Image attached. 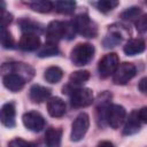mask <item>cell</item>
Returning a JSON list of instances; mask_svg holds the SVG:
<instances>
[{
    "label": "cell",
    "instance_id": "obj_1",
    "mask_svg": "<svg viewBox=\"0 0 147 147\" xmlns=\"http://www.w3.org/2000/svg\"><path fill=\"white\" fill-rule=\"evenodd\" d=\"M93 55H94V46L88 42H83L76 45L72 48L70 57L75 65L82 67L87 64L93 59Z\"/></svg>",
    "mask_w": 147,
    "mask_h": 147
},
{
    "label": "cell",
    "instance_id": "obj_2",
    "mask_svg": "<svg viewBox=\"0 0 147 147\" xmlns=\"http://www.w3.org/2000/svg\"><path fill=\"white\" fill-rule=\"evenodd\" d=\"M74 25L76 28V31L85 38H94L98 33L96 24L91 21V18L86 14L78 15L74 21Z\"/></svg>",
    "mask_w": 147,
    "mask_h": 147
},
{
    "label": "cell",
    "instance_id": "obj_3",
    "mask_svg": "<svg viewBox=\"0 0 147 147\" xmlns=\"http://www.w3.org/2000/svg\"><path fill=\"white\" fill-rule=\"evenodd\" d=\"M119 65V59L116 53L106 54L98 64V71L101 78H107L110 75H114L116 69Z\"/></svg>",
    "mask_w": 147,
    "mask_h": 147
},
{
    "label": "cell",
    "instance_id": "obj_4",
    "mask_svg": "<svg viewBox=\"0 0 147 147\" xmlns=\"http://www.w3.org/2000/svg\"><path fill=\"white\" fill-rule=\"evenodd\" d=\"M90 126V117L87 114L82 113L79 114L75 121L72 122L71 125V134H70V139L71 141H79L84 138V136L86 134L87 130Z\"/></svg>",
    "mask_w": 147,
    "mask_h": 147
},
{
    "label": "cell",
    "instance_id": "obj_5",
    "mask_svg": "<svg viewBox=\"0 0 147 147\" xmlns=\"http://www.w3.org/2000/svg\"><path fill=\"white\" fill-rule=\"evenodd\" d=\"M70 102H71V106L75 108H84L92 105L93 102L92 90L86 87L72 90L70 94Z\"/></svg>",
    "mask_w": 147,
    "mask_h": 147
},
{
    "label": "cell",
    "instance_id": "obj_6",
    "mask_svg": "<svg viewBox=\"0 0 147 147\" xmlns=\"http://www.w3.org/2000/svg\"><path fill=\"white\" fill-rule=\"evenodd\" d=\"M137 74V69L132 63L124 62L118 65L115 74L113 75V80L117 85H125L127 84Z\"/></svg>",
    "mask_w": 147,
    "mask_h": 147
},
{
    "label": "cell",
    "instance_id": "obj_7",
    "mask_svg": "<svg viewBox=\"0 0 147 147\" xmlns=\"http://www.w3.org/2000/svg\"><path fill=\"white\" fill-rule=\"evenodd\" d=\"M125 116H126V111H125L124 107H122L119 105H110V106H108V108L106 110L105 118L107 119L108 124L113 129H118L121 126V124L124 122Z\"/></svg>",
    "mask_w": 147,
    "mask_h": 147
},
{
    "label": "cell",
    "instance_id": "obj_8",
    "mask_svg": "<svg viewBox=\"0 0 147 147\" xmlns=\"http://www.w3.org/2000/svg\"><path fill=\"white\" fill-rule=\"evenodd\" d=\"M24 126L32 132H40L45 126L44 117L37 111H28L22 117Z\"/></svg>",
    "mask_w": 147,
    "mask_h": 147
},
{
    "label": "cell",
    "instance_id": "obj_9",
    "mask_svg": "<svg viewBox=\"0 0 147 147\" xmlns=\"http://www.w3.org/2000/svg\"><path fill=\"white\" fill-rule=\"evenodd\" d=\"M46 37L51 42H56L65 38V23L60 21H52L46 28Z\"/></svg>",
    "mask_w": 147,
    "mask_h": 147
},
{
    "label": "cell",
    "instance_id": "obj_10",
    "mask_svg": "<svg viewBox=\"0 0 147 147\" xmlns=\"http://www.w3.org/2000/svg\"><path fill=\"white\" fill-rule=\"evenodd\" d=\"M3 68H8V71L5 74H16L20 77H22L24 80H30L33 75H34V70L25 63H5L2 65Z\"/></svg>",
    "mask_w": 147,
    "mask_h": 147
},
{
    "label": "cell",
    "instance_id": "obj_11",
    "mask_svg": "<svg viewBox=\"0 0 147 147\" xmlns=\"http://www.w3.org/2000/svg\"><path fill=\"white\" fill-rule=\"evenodd\" d=\"M18 47L22 51L25 52H31L40 48V39L38 34L34 33H23L18 41Z\"/></svg>",
    "mask_w": 147,
    "mask_h": 147
},
{
    "label": "cell",
    "instance_id": "obj_12",
    "mask_svg": "<svg viewBox=\"0 0 147 147\" xmlns=\"http://www.w3.org/2000/svg\"><path fill=\"white\" fill-rule=\"evenodd\" d=\"M47 111L52 117L60 118L65 114V103L62 99L54 96L47 101Z\"/></svg>",
    "mask_w": 147,
    "mask_h": 147
},
{
    "label": "cell",
    "instance_id": "obj_13",
    "mask_svg": "<svg viewBox=\"0 0 147 147\" xmlns=\"http://www.w3.org/2000/svg\"><path fill=\"white\" fill-rule=\"evenodd\" d=\"M15 107L14 103L8 102L5 103L1 107L0 110V119L1 123L6 126V127H14L15 126Z\"/></svg>",
    "mask_w": 147,
    "mask_h": 147
},
{
    "label": "cell",
    "instance_id": "obj_14",
    "mask_svg": "<svg viewBox=\"0 0 147 147\" xmlns=\"http://www.w3.org/2000/svg\"><path fill=\"white\" fill-rule=\"evenodd\" d=\"M2 83H3L5 87L8 88L9 91L18 92V91H21L23 88L25 80L22 77H20L18 75H16V74H7V75H3Z\"/></svg>",
    "mask_w": 147,
    "mask_h": 147
},
{
    "label": "cell",
    "instance_id": "obj_15",
    "mask_svg": "<svg viewBox=\"0 0 147 147\" xmlns=\"http://www.w3.org/2000/svg\"><path fill=\"white\" fill-rule=\"evenodd\" d=\"M29 96L33 102L40 103L51 96V90L41 85H33L29 91Z\"/></svg>",
    "mask_w": 147,
    "mask_h": 147
},
{
    "label": "cell",
    "instance_id": "obj_16",
    "mask_svg": "<svg viewBox=\"0 0 147 147\" xmlns=\"http://www.w3.org/2000/svg\"><path fill=\"white\" fill-rule=\"evenodd\" d=\"M146 48V44L142 39L140 38H134V39H130L125 46H124V53L126 55H130V56H133V55H137V54H140L145 51Z\"/></svg>",
    "mask_w": 147,
    "mask_h": 147
},
{
    "label": "cell",
    "instance_id": "obj_17",
    "mask_svg": "<svg viewBox=\"0 0 147 147\" xmlns=\"http://www.w3.org/2000/svg\"><path fill=\"white\" fill-rule=\"evenodd\" d=\"M62 138V130L49 127L45 133V142L46 147H60Z\"/></svg>",
    "mask_w": 147,
    "mask_h": 147
},
{
    "label": "cell",
    "instance_id": "obj_18",
    "mask_svg": "<svg viewBox=\"0 0 147 147\" xmlns=\"http://www.w3.org/2000/svg\"><path fill=\"white\" fill-rule=\"evenodd\" d=\"M140 119L138 118V115H137V111H133L130 114L125 125H124V129H123V133L125 136H131V134H134L139 131L140 129Z\"/></svg>",
    "mask_w": 147,
    "mask_h": 147
},
{
    "label": "cell",
    "instance_id": "obj_19",
    "mask_svg": "<svg viewBox=\"0 0 147 147\" xmlns=\"http://www.w3.org/2000/svg\"><path fill=\"white\" fill-rule=\"evenodd\" d=\"M62 76H63V71L59 67H49L45 70V74H44V78L46 79V82L51 84H55L60 82Z\"/></svg>",
    "mask_w": 147,
    "mask_h": 147
},
{
    "label": "cell",
    "instance_id": "obj_20",
    "mask_svg": "<svg viewBox=\"0 0 147 147\" xmlns=\"http://www.w3.org/2000/svg\"><path fill=\"white\" fill-rule=\"evenodd\" d=\"M26 5L34 11L38 13H48L53 8V2L47 0H37V1H29Z\"/></svg>",
    "mask_w": 147,
    "mask_h": 147
},
{
    "label": "cell",
    "instance_id": "obj_21",
    "mask_svg": "<svg viewBox=\"0 0 147 147\" xmlns=\"http://www.w3.org/2000/svg\"><path fill=\"white\" fill-rule=\"evenodd\" d=\"M53 7H55L56 11L61 13V14H72L76 7V2L75 1H69V0H62V1H55L53 3Z\"/></svg>",
    "mask_w": 147,
    "mask_h": 147
},
{
    "label": "cell",
    "instance_id": "obj_22",
    "mask_svg": "<svg viewBox=\"0 0 147 147\" xmlns=\"http://www.w3.org/2000/svg\"><path fill=\"white\" fill-rule=\"evenodd\" d=\"M20 26H21V30L24 32V33H34L37 34V32L41 31V28H40V24L29 20V18H24L22 21H20Z\"/></svg>",
    "mask_w": 147,
    "mask_h": 147
},
{
    "label": "cell",
    "instance_id": "obj_23",
    "mask_svg": "<svg viewBox=\"0 0 147 147\" xmlns=\"http://www.w3.org/2000/svg\"><path fill=\"white\" fill-rule=\"evenodd\" d=\"M59 54V48L56 46V44L47 41L44 46H41L38 49V56L39 57H48V56H53Z\"/></svg>",
    "mask_w": 147,
    "mask_h": 147
},
{
    "label": "cell",
    "instance_id": "obj_24",
    "mask_svg": "<svg viewBox=\"0 0 147 147\" xmlns=\"http://www.w3.org/2000/svg\"><path fill=\"white\" fill-rule=\"evenodd\" d=\"M88 78H90V72L87 70H79V71L72 72L69 77V80H70V84L80 85L86 80H88Z\"/></svg>",
    "mask_w": 147,
    "mask_h": 147
},
{
    "label": "cell",
    "instance_id": "obj_25",
    "mask_svg": "<svg viewBox=\"0 0 147 147\" xmlns=\"http://www.w3.org/2000/svg\"><path fill=\"white\" fill-rule=\"evenodd\" d=\"M122 34L119 33V31H111L110 32V34H108L106 38H105V40H103V45H105V47L106 48H108V47H114L115 45H117V44H119L121 41H122Z\"/></svg>",
    "mask_w": 147,
    "mask_h": 147
},
{
    "label": "cell",
    "instance_id": "obj_26",
    "mask_svg": "<svg viewBox=\"0 0 147 147\" xmlns=\"http://www.w3.org/2000/svg\"><path fill=\"white\" fill-rule=\"evenodd\" d=\"M94 6L102 13H108L110 10H113L114 8H116L118 6V1L115 0H101L98 2H94Z\"/></svg>",
    "mask_w": 147,
    "mask_h": 147
},
{
    "label": "cell",
    "instance_id": "obj_27",
    "mask_svg": "<svg viewBox=\"0 0 147 147\" xmlns=\"http://www.w3.org/2000/svg\"><path fill=\"white\" fill-rule=\"evenodd\" d=\"M141 9L139 7H131V8H127L125 11H123L121 14V17L123 20H126V21H137L141 15Z\"/></svg>",
    "mask_w": 147,
    "mask_h": 147
},
{
    "label": "cell",
    "instance_id": "obj_28",
    "mask_svg": "<svg viewBox=\"0 0 147 147\" xmlns=\"http://www.w3.org/2000/svg\"><path fill=\"white\" fill-rule=\"evenodd\" d=\"M1 45L3 48H13L14 47V39L7 29L1 28Z\"/></svg>",
    "mask_w": 147,
    "mask_h": 147
},
{
    "label": "cell",
    "instance_id": "obj_29",
    "mask_svg": "<svg viewBox=\"0 0 147 147\" xmlns=\"http://www.w3.org/2000/svg\"><path fill=\"white\" fill-rule=\"evenodd\" d=\"M136 29L141 36H146L147 37V14L141 15L136 21Z\"/></svg>",
    "mask_w": 147,
    "mask_h": 147
},
{
    "label": "cell",
    "instance_id": "obj_30",
    "mask_svg": "<svg viewBox=\"0 0 147 147\" xmlns=\"http://www.w3.org/2000/svg\"><path fill=\"white\" fill-rule=\"evenodd\" d=\"M8 147H31V144L21 138H15L8 144Z\"/></svg>",
    "mask_w": 147,
    "mask_h": 147
},
{
    "label": "cell",
    "instance_id": "obj_31",
    "mask_svg": "<svg viewBox=\"0 0 147 147\" xmlns=\"http://www.w3.org/2000/svg\"><path fill=\"white\" fill-rule=\"evenodd\" d=\"M11 15L9 13H6L5 9H2V14H1V24H2V28L6 29V26L11 22Z\"/></svg>",
    "mask_w": 147,
    "mask_h": 147
},
{
    "label": "cell",
    "instance_id": "obj_32",
    "mask_svg": "<svg viewBox=\"0 0 147 147\" xmlns=\"http://www.w3.org/2000/svg\"><path fill=\"white\" fill-rule=\"evenodd\" d=\"M137 115H138V118L140 119V122L147 124V107H142L140 110H138Z\"/></svg>",
    "mask_w": 147,
    "mask_h": 147
},
{
    "label": "cell",
    "instance_id": "obj_33",
    "mask_svg": "<svg viewBox=\"0 0 147 147\" xmlns=\"http://www.w3.org/2000/svg\"><path fill=\"white\" fill-rule=\"evenodd\" d=\"M138 88L140 92L147 93V77H144L142 79H140V82L138 84Z\"/></svg>",
    "mask_w": 147,
    "mask_h": 147
},
{
    "label": "cell",
    "instance_id": "obj_34",
    "mask_svg": "<svg viewBox=\"0 0 147 147\" xmlns=\"http://www.w3.org/2000/svg\"><path fill=\"white\" fill-rule=\"evenodd\" d=\"M96 147H115V146H114V144L110 142V141H101Z\"/></svg>",
    "mask_w": 147,
    "mask_h": 147
}]
</instances>
